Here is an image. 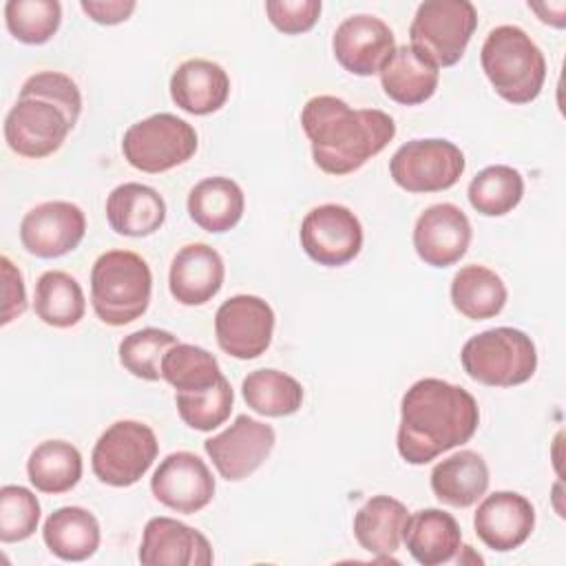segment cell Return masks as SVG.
I'll return each instance as SVG.
<instances>
[{
    "mask_svg": "<svg viewBox=\"0 0 566 566\" xmlns=\"http://www.w3.org/2000/svg\"><path fill=\"white\" fill-rule=\"evenodd\" d=\"M478 424V402L464 387L442 378H420L400 400L396 447L407 464H427L469 442Z\"/></svg>",
    "mask_w": 566,
    "mask_h": 566,
    "instance_id": "cell-1",
    "label": "cell"
},
{
    "mask_svg": "<svg viewBox=\"0 0 566 566\" xmlns=\"http://www.w3.org/2000/svg\"><path fill=\"white\" fill-rule=\"evenodd\" d=\"M314 164L334 177L349 175L376 157L396 135L391 115L380 108H352L334 95H316L301 111Z\"/></svg>",
    "mask_w": 566,
    "mask_h": 566,
    "instance_id": "cell-2",
    "label": "cell"
},
{
    "mask_svg": "<svg viewBox=\"0 0 566 566\" xmlns=\"http://www.w3.org/2000/svg\"><path fill=\"white\" fill-rule=\"evenodd\" d=\"M480 62L495 93L509 104H528L544 88L546 57L533 38L515 24L489 31Z\"/></svg>",
    "mask_w": 566,
    "mask_h": 566,
    "instance_id": "cell-3",
    "label": "cell"
},
{
    "mask_svg": "<svg viewBox=\"0 0 566 566\" xmlns=\"http://www.w3.org/2000/svg\"><path fill=\"white\" fill-rule=\"evenodd\" d=\"M150 294L153 272L137 252L108 250L93 263L91 303L102 323L122 327L137 321L148 310Z\"/></svg>",
    "mask_w": 566,
    "mask_h": 566,
    "instance_id": "cell-4",
    "label": "cell"
},
{
    "mask_svg": "<svg viewBox=\"0 0 566 566\" xmlns=\"http://www.w3.org/2000/svg\"><path fill=\"white\" fill-rule=\"evenodd\" d=\"M469 378L489 387H515L533 378L537 349L533 338L515 327H493L471 336L460 352Z\"/></svg>",
    "mask_w": 566,
    "mask_h": 566,
    "instance_id": "cell-5",
    "label": "cell"
},
{
    "mask_svg": "<svg viewBox=\"0 0 566 566\" xmlns=\"http://www.w3.org/2000/svg\"><path fill=\"white\" fill-rule=\"evenodd\" d=\"M197 130L172 113H155L130 124L122 137L124 159L142 172L157 175L186 164L197 153Z\"/></svg>",
    "mask_w": 566,
    "mask_h": 566,
    "instance_id": "cell-6",
    "label": "cell"
},
{
    "mask_svg": "<svg viewBox=\"0 0 566 566\" xmlns=\"http://www.w3.org/2000/svg\"><path fill=\"white\" fill-rule=\"evenodd\" d=\"M478 27V11L469 0H427L416 9L409 27L411 46L438 69L462 60Z\"/></svg>",
    "mask_w": 566,
    "mask_h": 566,
    "instance_id": "cell-7",
    "label": "cell"
},
{
    "mask_svg": "<svg viewBox=\"0 0 566 566\" xmlns=\"http://www.w3.org/2000/svg\"><path fill=\"white\" fill-rule=\"evenodd\" d=\"M157 453V436L146 422L117 420L97 438L91 467L99 482L124 489L148 473Z\"/></svg>",
    "mask_w": 566,
    "mask_h": 566,
    "instance_id": "cell-8",
    "label": "cell"
},
{
    "mask_svg": "<svg viewBox=\"0 0 566 566\" xmlns=\"http://www.w3.org/2000/svg\"><path fill=\"white\" fill-rule=\"evenodd\" d=\"M464 166V153L453 142L429 137L402 144L389 161V175L407 192H440L458 184Z\"/></svg>",
    "mask_w": 566,
    "mask_h": 566,
    "instance_id": "cell-9",
    "label": "cell"
},
{
    "mask_svg": "<svg viewBox=\"0 0 566 566\" xmlns=\"http://www.w3.org/2000/svg\"><path fill=\"white\" fill-rule=\"evenodd\" d=\"M298 239L314 263L340 268L358 256L363 248V226L347 206L323 203L303 217Z\"/></svg>",
    "mask_w": 566,
    "mask_h": 566,
    "instance_id": "cell-10",
    "label": "cell"
},
{
    "mask_svg": "<svg viewBox=\"0 0 566 566\" xmlns=\"http://www.w3.org/2000/svg\"><path fill=\"white\" fill-rule=\"evenodd\" d=\"M219 347L239 360L265 354L274 334V310L254 294H237L223 301L214 314Z\"/></svg>",
    "mask_w": 566,
    "mask_h": 566,
    "instance_id": "cell-11",
    "label": "cell"
},
{
    "mask_svg": "<svg viewBox=\"0 0 566 566\" xmlns=\"http://www.w3.org/2000/svg\"><path fill=\"white\" fill-rule=\"evenodd\" d=\"M73 124L62 108L38 97H18L4 117L7 146L27 159H42L60 150Z\"/></svg>",
    "mask_w": 566,
    "mask_h": 566,
    "instance_id": "cell-12",
    "label": "cell"
},
{
    "mask_svg": "<svg viewBox=\"0 0 566 566\" xmlns=\"http://www.w3.org/2000/svg\"><path fill=\"white\" fill-rule=\"evenodd\" d=\"M274 442L276 433L270 424L241 413L228 429L208 438L203 449L223 480L241 482L268 460Z\"/></svg>",
    "mask_w": 566,
    "mask_h": 566,
    "instance_id": "cell-13",
    "label": "cell"
},
{
    "mask_svg": "<svg viewBox=\"0 0 566 566\" xmlns=\"http://www.w3.org/2000/svg\"><path fill=\"white\" fill-rule=\"evenodd\" d=\"M214 478L208 464L192 451L166 455L150 478V491L170 511L192 515L214 497Z\"/></svg>",
    "mask_w": 566,
    "mask_h": 566,
    "instance_id": "cell-14",
    "label": "cell"
},
{
    "mask_svg": "<svg viewBox=\"0 0 566 566\" xmlns=\"http://www.w3.org/2000/svg\"><path fill=\"white\" fill-rule=\"evenodd\" d=\"M86 234V217L71 201H44L20 221L22 248L40 259H57L73 252Z\"/></svg>",
    "mask_w": 566,
    "mask_h": 566,
    "instance_id": "cell-15",
    "label": "cell"
},
{
    "mask_svg": "<svg viewBox=\"0 0 566 566\" xmlns=\"http://www.w3.org/2000/svg\"><path fill=\"white\" fill-rule=\"evenodd\" d=\"M394 49V31L385 20L371 13H356L345 18L332 38L336 62L352 75L360 77L380 73Z\"/></svg>",
    "mask_w": 566,
    "mask_h": 566,
    "instance_id": "cell-16",
    "label": "cell"
},
{
    "mask_svg": "<svg viewBox=\"0 0 566 566\" xmlns=\"http://www.w3.org/2000/svg\"><path fill=\"white\" fill-rule=\"evenodd\" d=\"M473 528L486 548L509 553L531 537L535 509L522 493L495 491L480 502L473 515Z\"/></svg>",
    "mask_w": 566,
    "mask_h": 566,
    "instance_id": "cell-17",
    "label": "cell"
},
{
    "mask_svg": "<svg viewBox=\"0 0 566 566\" xmlns=\"http://www.w3.org/2000/svg\"><path fill=\"white\" fill-rule=\"evenodd\" d=\"M471 221L453 203L429 206L413 226L416 254L431 268L458 263L471 243Z\"/></svg>",
    "mask_w": 566,
    "mask_h": 566,
    "instance_id": "cell-18",
    "label": "cell"
},
{
    "mask_svg": "<svg viewBox=\"0 0 566 566\" xmlns=\"http://www.w3.org/2000/svg\"><path fill=\"white\" fill-rule=\"evenodd\" d=\"M137 557L144 566H208L214 559L201 531L164 515L146 522Z\"/></svg>",
    "mask_w": 566,
    "mask_h": 566,
    "instance_id": "cell-19",
    "label": "cell"
},
{
    "mask_svg": "<svg viewBox=\"0 0 566 566\" xmlns=\"http://www.w3.org/2000/svg\"><path fill=\"white\" fill-rule=\"evenodd\" d=\"M226 279V265L221 254L208 243L184 245L170 263L168 287L181 305H203L212 301Z\"/></svg>",
    "mask_w": 566,
    "mask_h": 566,
    "instance_id": "cell-20",
    "label": "cell"
},
{
    "mask_svg": "<svg viewBox=\"0 0 566 566\" xmlns=\"http://www.w3.org/2000/svg\"><path fill=\"white\" fill-rule=\"evenodd\" d=\"M172 102L190 115H210L230 97V77L221 64L203 57L181 62L170 75Z\"/></svg>",
    "mask_w": 566,
    "mask_h": 566,
    "instance_id": "cell-21",
    "label": "cell"
},
{
    "mask_svg": "<svg viewBox=\"0 0 566 566\" xmlns=\"http://www.w3.org/2000/svg\"><path fill=\"white\" fill-rule=\"evenodd\" d=\"M402 542L422 566L451 562L462 548V531L455 517L442 509H422L407 517Z\"/></svg>",
    "mask_w": 566,
    "mask_h": 566,
    "instance_id": "cell-22",
    "label": "cell"
},
{
    "mask_svg": "<svg viewBox=\"0 0 566 566\" xmlns=\"http://www.w3.org/2000/svg\"><path fill=\"white\" fill-rule=\"evenodd\" d=\"M378 75L385 95L402 106L427 102L440 82L438 66L411 44L396 46Z\"/></svg>",
    "mask_w": 566,
    "mask_h": 566,
    "instance_id": "cell-23",
    "label": "cell"
},
{
    "mask_svg": "<svg viewBox=\"0 0 566 566\" xmlns=\"http://www.w3.org/2000/svg\"><path fill=\"white\" fill-rule=\"evenodd\" d=\"M106 219L122 237H148L164 226L166 201L155 188L126 181L111 190L106 199Z\"/></svg>",
    "mask_w": 566,
    "mask_h": 566,
    "instance_id": "cell-24",
    "label": "cell"
},
{
    "mask_svg": "<svg viewBox=\"0 0 566 566\" xmlns=\"http://www.w3.org/2000/svg\"><path fill=\"white\" fill-rule=\"evenodd\" d=\"M489 480L491 478L484 458L471 449H462L433 467L431 491L442 504L467 509L484 497Z\"/></svg>",
    "mask_w": 566,
    "mask_h": 566,
    "instance_id": "cell-25",
    "label": "cell"
},
{
    "mask_svg": "<svg viewBox=\"0 0 566 566\" xmlns=\"http://www.w3.org/2000/svg\"><path fill=\"white\" fill-rule=\"evenodd\" d=\"M190 219L210 234L232 230L245 210V197L237 181L230 177H206L188 192Z\"/></svg>",
    "mask_w": 566,
    "mask_h": 566,
    "instance_id": "cell-26",
    "label": "cell"
},
{
    "mask_svg": "<svg viewBox=\"0 0 566 566\" xmlns=\"http://www.w3.org/2000/svg\"><path fill=\"white\" fill-rule=\"evenodd\" d=\"M407 517L409 511L400 500L391 495H374L354 515L356 542L378 559H391L400 548Z\"/></svg>",
    "mask_w": 566,
    "mask_h": 566,
    "instance_id": "cell-27",
    "label": "cell"
},
{
    "mask_svg": "<svg viewBox=\"0 0 566 566\" xmlns=\"http://www.w3.org/2000/svg\"><path fill=\"white\" fill-rule=\"evenodd\" d=\"M42 539L55 557L64 562H84L99 548V522L84 506H60L46 517Z\"/></svg>",
    "mask_w": 566,
    "mask_h": 566,
    "instance_id": "cell-28",
    "label": "cell"
},
{
    "mask_svg": "<svg viewBox=\"0 0 566 566\" xmlns=\"http://www.w3.org/2000/svg\"><path fill=\"white\" fill-rule=\"evenodd\" d=\"M506 298L509 292L502 276L491 268L471 263L460 268L451 279V303L471 321L497 316L504 310Z\"/></svg>",
    "mask_w": 566,
    "mask_h": 566,
    "instance_id": "cell-29",
    "label": "cell"
},
{
    "mask_svg": "<svg viewBox=\"0 0 566 566\" xmlns=\"http://www.w3.org/2000/svg\"><path fill=\"white\" fill-rule=\"evenodd\" d=\"M33 312L42 323L57 329L77 325L86 312L82 285L69 272L46 270L35 281Z\"/></svg>",
    "mask_w": 566,
    "mask_h": 566,
    "instance_id": "cell-30",
    "label": "cell"
},
{
    "mask_svg": "<svg viewBox=\"0 0 566 566\" xmlns=\"http://www.w3.org/2000/svg\"><path fill=\"white\" fill-rule=\"evenodd\" d=\"M82 471V453L66 440H44L31 451L27 460L29 482L40 493L49 495L71 491L80 482Z\"/></svg>",
    "mask_w": 566,
    "mask_h": 566,
    "instance_id": "cell-31",
    "label": "cell"
},
{
    "mask_svg": "<svg viewBox=\"0 0 566 566\" xmlns=\"http://www.w3.org/2000/svg\"><path fill=\"white\" fill-rule=\"evenodd\" d=\"M245 405L268 418L292 416L303 405L301 382L279 369H254L241 382Z\"/></svg>",
    "mask_w": 566,
    "mask_h": 566,
    "instance_id": "cell-32",
    "label": "cell"
},
{
    "mask_svg": "<svg viewBox=\"0 0 566 566\" xmlns=\"http://www.w3.org/2000/svg\"><path fill=\"white\" fill-rule=\"evenodd\" d=\"M467 197L475 212L484 217H502L522 201L524 177L513 166H486L471 179Z\"/></svg>",
    "mask_w": 566,
    "mask_h": 566,
    "instance_id": "cell-33",
    "label": "cell"
},
{
    "mask_svg": "<svg viewBox=\"0 0 566 566\" xmlns=\"http://www.w3.org/2000/svg\"><path fill=\"white\" fill-rule=\"evenodd\" d=\"M217 358L190 343H177L161 360V378L175 387V391H203L221 378Z\"/></svg>",
    "mask_w": 566,
    "mask_h": 566,
    "instance_id": "cell-34",
    "label": "cell"
},
{
    "mask_svg": "<svg viewBox=\"0 0 566 566\" xmlns=\"http://www.w3.org/2000/svg\"><path fill=\"white\" fill-rule=\"evenodd\" d=\"M179 340L172 332L159 327H144L122 338L119 343V363L122 367L142 380L161 378V360L170 347Z\"/></svg>",
    "mask_w": 566,
    "mask_h": 566,
    "instance_id": "cell-35",
    "label": "cell"
},
{
    "mask_svg": "<svg viewBox=\"0 0 566 566\" xmlns=\"http://www.w3.org/2000/svg\"><path fill=\"white\" fill-rule=\"evenodd\" d=\"M179 418L195 431H212L230 418L234 391L226 376L203 391H175Z\"/></svg>",
    "mask_w": 566,
    "mask_h": 566,
    "instance_id": "cell-36",
    "label": "cell"
},
{
    "mask_svg": "<svg viewBox=\"0 0 566 566\" xmlns=\"http://www.w3.org/2000/svg\"><path fill=\"white\" fill-rule=\"evenodd\" d=\"M4 22L18 42L44 44L60 29L62 4L57 0H9Z\"/></svg>",
    "mask_w": 566,
    "mask_h": 566,
    "instance_id": "cell-37",
    "label": "cell"
},
{
    "mask_svg": "<svg viewBox=\"0 0 566 566\" xmlns=\"http://www.w3.org/2000/svg\"><path fill=\"white\" fill-rule=\"evenodd\" d=\"M40 502L27 486L4 484L0 489V542L29 539L38 531Z\"/></svg>",
    "mask_w": 566,
    "mask_h": 566,
    "instance_id": "cell-38",
    "label": "cell"
},
{
    "mask_svg": "<svg viewBox=\"0 0 566 566\" xmlns=\"http://www.w3.org/2000/svg\"><path fill=\"white\" fill-rule=\"evenodd\" d=\"M20 97H38L55 104L64 111L69 122L75 126L82 113V93L77 84L60 71H40L27 77L20 88Z\"/></svg>",
    "mask_w": 566,
    "mask_h": 566,
    "instance_id": "cell-39",
    "label": "cell"
},
{
    "mask_svg": "<svg viewBox=\"0 0 566 566\" xmlns=\"http://www.w3.org/2000/svg\"><path fill=\"white\" fill-rule=\"evenodd\" d=\"M321 0H268L265 13L274 29L287 35L310 31L321 15Z\"/></svg>",
    "mask_w": 566,
    "mask_h": 566,
    "instance_id": "cell-40",
    "label": "cell"
},
{
    "mask_svg": "<svg viewBox=\"0 0 566 566\" xmlns=\"http://www.w3.org/2000/svg\"><path fill=\"white\" fill-rule=\"evenodd\" d=\"M2 268V325H9L27 310V290L20 270L11 263L9 256H0Z\"/></svg>",
    "mask_w": 566,
    "mask_h": 566,
    "instance_id": "cell-41",
    "label": "cell"
},
{
    "mask_svg": "<svg viewBox=\"0 0 566 566\" xmlns=\"http://www.w3.org/2000/svg\"><path fill=\"white\" fill-rule=\"evenodd\" d=\"M82 11L97 24H119L130 18V13L137 9L135 0H82Z\"/></svg>",
    "mask_w": 566,
    "mask_h": 566,
    "instance_id": "cell-42",
    "label": "cell"
},
{
    "mask_svg": "<svg viewBox=\"0 0 566 566\" xmlns=\"http://www.w3.org/2000/svg\"><path fill=\"white\" fill-rule=\"evenodd\" d=\"M528 9L537 13V18L544 24H551L555 29H564L566 27V2L557 0V2H528Z\"/></svg>",
    "mask_w": 566,
    "mask_h": 566,
    "instance_id": "cell-43",
    "label": "cell"
}]
</instances>
